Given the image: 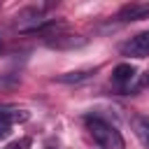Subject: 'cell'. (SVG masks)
<instances>
[{"mask_svg":"<svg viewBox=\"0 0 149 149\" xmlns=\"http://www.w3.org/2000/svg\"><path fill=\"white\" fill-rule=\"evenodd\" d=\"M9 135V126H0V140H5Z\"/></svg>","mask_w":149,"mask_h":149,"instance_id":"cell-10","label":"cell"},{"mask_svg":"<svg viewBox=\"0 0 149 149\" xmlns=\"http://www.w3.org/2000/svg\"><path fill=\"white\" fill-rule=\"evenodd\" d=\"M28 112L26 109H9V107H5V109H0V123L2 126H9V123H23V121H28Z\"/></svg>","mask_w":149,"mask_h":149,"instance_id":"cell-5","label":"cell"},{"mask_svg":"<svg viewBox=\"0 0 149 149\" xmlns=\"http://www.w3.org/2000/svg\"><path fill=\"white\" fill-rule=\"evenodd\" d=\"M133 128H135V135L142 142V147L149 149V119H135L133 121Z\"/></svg>","mask_w":149,"mask_h":149,"instance_id":"cell-7","label":"cell"},{"mask_svg":"<svg viewBox=\"0 0 149 149\" xmlns=\"http://www.w3.org/2000/svg\"><path fill=\"white\" fill-rule=\"evenodd\" d=\"M93 72H95V70H74V72H65V74H61V77H58V81H63V84L84 81V79H88Z\"/></svg>","mask_w":149,"mask_h":149,"instance_id":"cell-8","label":"cell"},{"mask_svg":"<svg viewBox=\"0 0 149 149\" xmlns=\"http://www.w3.org/2000/svg\"><path fill=\"white\" fill-rule=\"evenodd\" d=\"M28 147H30V140L28 137H21L19 142H12L7 149H28Z\"/></svg>","mask_w":149,"mask_h":149,"instance_id":"cell-9","label":"cell"},{"mask_svg":"<svg viewBox=\"0 0 149 149\" xmlns=\"http://www.w3.org/2000/svg\"><path fill=\"white\" fill-rule=\"evenodd\" d=\"M133 77H135V68H133L130 63H119V65L114 68V72H112V79H114L116 84H128Z\"/></svg>","mask_w":149,"mask_h":149,"instance_id":"cell-6","label":"cell"},{"mask_svg":"<svg viewBox=\"0 0 149 149\" xmlns=\"http://www.w3.org/2000/svg\"><path fill=\"white\" fill-rule=\"evenodd\" d=\"M49 37H56V40H47V44L56 47V49H72V47L84 44V40L79 35H49Z\"/></svg>","mask_w":149,"mask_h":149,"instance_id":"cell-4","label":"cell"},{"mask_svg":"<svg viewBox=\"0 0 149 149\" xmlns=\"http://www.w3.org/2000/svg\"><path fill=\"white\" fill-rule=\"evenodd\" d=\"M121 21H140V19H149V5L144 2H130V5H123L119 9V16Z\"/></svg>","mask_w":149,"mask_h":149,"instance_id":"cell-3","label":"cell"},{"mask_svg":"<svg viewBox=\"0 0 149 149\" xmlns=\"http://www.w3.org/2000/svg\"><path fill=\"white\" fill-rule=\"evenodd\" d=\"M121 51H123L126 56H135V58H144V56H149V30L137 33L135 37H130V40L121 47Z\"/></svg>","mask_w":149,"mask_h":149,"instance_id":"cell-2","label":"cell"},{"mask_svg":"<svg viewBox=\"0 0 149 149\" xmlns=\"http://www.w3.org/2000/svg\"><path fill=\"white\" fill-rule=\"evenodd\" d=\"M86 128H88L91 137L98 142L100 149H126V142H123L121 133L112 123H107V121H102L98 116H88L86 119Z\"/></svg>","mask_w":149,"mask_h":149,"instance_id":"cell-1","label":"cell"}]
</instances>
